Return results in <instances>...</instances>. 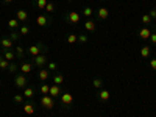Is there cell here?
Listing matches in <instances>:
<instances>
[{"label":"cell","instance_id":"10","mask_svg":"<svg viewBox=\"0 0 156 117\" xmlns=\"http://www.w3.org/2000/svg\"><path fill=\"white\" fill-rule=\"evenodd\" d=\"M0 44H2L3 50H11L13 49V41L10 38H2L0 39Z\"/></svg>","mask_w":156,"mask_h":117},{"label":"cell","instance_id":"5","mask_svg":"<svg viewBox=\"0 0 156 117\" xmlns=\"http://www.w3.org/2000/svg\"><path fill=\"white\" fill-rule=\"evenodd\" d=\"M36 24H38L39 27H49L52 24V19L47 17V16H44V14H41V16L36 17Z\"/></svg>","mask_w":156,"mask_h":117},{"label":"cell","instance_id":"39","mask_svg":"<svg viewBox=\"0 0 156 117\" xmlns=\"http://www.w3.org/2000/svg\"><path fill=\"white\" fill-rule=\"evenodd\" d=\"M150 67H151L153 70H156V58H153V59H150Z\"/></svg>","mask_w":156,"mask_h":117},{"label":"cell","instance_id":"20","mask_svg":"<svg viewBox=\"0 0 156 117\" xmlns=\"http://www.w3.org/2000/svg\"><path fill=\"white\" fill-rule=\"evenodd\" d=\"M150 52H151V49H150L148 46H144V47L141 49V56H142V58H148V56H150Z\"/></svg>","mask_w":156,"mask_h":117},{"label":"cell","instance_id":"24","mask_svg":"<svg viewBox=\"0 0 156 117\" xmlns=\"http://www.w3.org/2000/svg\"><path fill=\"white\" fill-rule=\"evenodd\" d=\"M33 95H34V89H33V87H25V89H24V97L31 98Z\"/></svg>","mask_w":156,"mask_h":117},{"label":"cell","instance_id":"4","mask_svg":"<svg viewBox=\"0 0 156 117\" xmlns=\"http://www.w3.org/2000/svg\"><path fill=\"white\" fill-rule=\"evenodd\" d=\"M80 19H81V16H80L77 11H69V13L66 14V21L70 22V24H78Z\"/></svg>","mask_w":156,"mask_h":117},{"label":"cell","instance_id":"40","mask_svg":"<svg viewBox=\"0 0 156 117\" xmlns=\"http://www.w3.org/2000/svg\"><path fill=\"white\" fill-rule=\"evenodd\" d=\"M148 39H150V42H151V44H156V33H151V36H150Z\"/></svg>","mask_w":156,"mask_h":117},{"label":"cell","instance_id":"17","mask_svg":"<svg viewBox=\"0 0 156 117\" xmlns=\"http://www.w3.org/2000/svg\"><path fill=\"white\" fill-rule=\"evenodd\" d=\"M38 77H39L41 81H47V78H49V70H47V69H41L39 74H38Z\"/></svg>","mask_w":156,"mask_h":117},{"label":"cell","instance_id":"34","mask_svg":"<svg viewBox=\"0 0 156 117\" xmlns=\"http://www.w3.org/2000/svg\"><path fill=\"white\" fill-rule=\"evenodd\" d=\"M49 91H50V86L49 84H42L41 86V94L42 95H49Z\"/></svg>","mask_w":156,"mask_h":117},{"label":"cell","instance_id":"19","mask_svg":"<svg viewBox=\"0 0 156 117\" xmlns=\"http://www.w3.org/2000/svg\"><path fill=\"white\" fill-rule=\"evenodd\" d=\"M64 83V77H62V74H56L53 77V84H58V86H61Z\"/></svg>","mask_w":156,"mask_h":117},{"label":"cell","instance_id":"12","mask_svg":"<svg viewBox=\"0 0 156 117\" xmlns=\"http://www.w3.org/2000/svg\"><path fill=\"white\" fill-rule=\"evenodd\" d=\"M59 94H61V87H59L58 84L50 86V91H49V95H50V97H53V98H55V97H58Z\"/></svg>","mask_w":156,"mask_h":117},{"label":"cell","instance_id":"37","mask_svg":"<svg viewBox=\"0 0 156 117\" xmlns=\"http://www.w3.org/2000/svg\"><path fill=\"white\" fill-rule=\"evenodd\" d=\"M148 16L151 17V21H156V8H153V10L148 13Z\"/></svg>","mask_w":156,"mask_h":117},{"label":"cell","instance_id":"6","mask_svg":"<svg viewBox=\"0 0 156 117\" xmlns=\"http://www.w3.org/2000/svg\"><path fill=\"white\" fill-rule=\"evenodd\" d=\"M72 102H73V95H72V94L64 92V94L61 95V105H62V108H66V106L72 105Z\"/></svg>","mask_w":156,"mask_h":117},{"label":"cell","instance_id":"29","mask_svg":"<svg viewBox=\"0 0 156 117\" xmlns=\"http://www.w3.org/2000/svg\"><path fill=\"white\" fill-rule=\"evenodd\" d=\"M77 41H78V34H73L72 33V34L67 36V44H75Z\"/></svg>","mask_w":156,"mask_h":117},{"label":"cell","instance_id":"18","mask_svg":"<svg viewBox=\"0 0 156 117\" xmlns=\"http://www.w3.org/2000/svg\"><path fill=\"white\" fill-rule=\"evenodd\" d=\"M21 72H22V74H30V72H31V64H30V62H22V66H21Z\"/></svg>","mask_w":156,"mask_h":117},{"label":"cell","instance_id":"31","mask_svg":"<svg viewBox=\"0 0 156 117\" xmlns=\"http://www.w3.org/2000/svg\"><path fill=\"white\" fill-rule=\"evenodd\" d=\"M44 10L47 11V13H50V14H52V13H55V3L49 2L47 5H45V8H44Z\"/></svg>","mask_w":156,"mask_h":117},{"label":"cell","instance_id":"26","mask_svg":"<svg viewBox=\"0 0 156 117\" xmlns=\"http://www.w3.org/2000/svg\"><path fill=\"white\" fill-rule=\"evenodd\" d=\"M17 69H19V66H17V62H16V61L10 62V66H8V72H11V74H14V72H17Z\"/></svg>","mask_w":156,"mask_h":117},{"label":"cell","instance_id":"1","mask_svg":"<svg viewBox=\"0 0 156 117\" xmlns=\"http://www.w3.org/2000/svg\"><path fill=\"white\" fill-rule=\"evenodd\" d=\"M14 84H16V87H19V89H25L27 84H28V78H27L25 74H17L16 78H14Z\"/></svg>","mask_w":156,"mask_h":117},{"label":"cell","instance_id":"9","mask_svg":"<svg viewBox=\"0 0 156 117\" xmlns=\"http://www.w3.org/2000/svg\"><path fill=\"white\" fill-rule=\"evenodd\" d=\"M16 19L19 21V22H27V21H28V13H27L25 10H17Z\"/></svg>","mask_w":156,"mask_h":117},{"label":"cell","instance_id":"11","mask_svg":"<svg viewBox=\"0 0 156 117\" xmlns=\"http://www.w3.org/2000/svg\"><path fill=\"white\" fill-rule=\"evenodd\" d=\"M137 34H139V38H141V39H148L150 36H151V30L145 27V28H141Z\"/></svg>","mask_w":156,"mask_h":117},{"label":"cell","instance_id":"14","mask_svg":"<svg viewBox=\"0 0 156 117\" xmlns=\"http://www.w3.org/2000/svg\"><path fill=\"white\" fill-rule=\"evenodd\" d=\"M22 109H24V112H25V114L31 115V114L34 112V103H25Z\"/></svg>","mask_w":156,"mask_h":117},{"label":"cell","instance_id":"28","mask_svg":"<svg viewBox=\"0 0 156 117\" xmlns=\"http://www.w3.org/2000/svg\"><path fill=\"white\" fill-rule=\"evenodd\" d=\"M92 14H94V10H92L91 6H86V8H83V16H84V17H91Z\"/></svg>","mask_w":156,"mask_h":117},{"label":"cell","instance_id":"32","mask_svg":"<svg viewBox=\"0 0 156 117\" xmlns=\"http://www.w3.org/2000/svg\"><path fill=\"white\" fill-rule=\"evenodd\" d=\"M151 22H153V21H151V17H150L148 14H144V16H142V24H144V25H150Z\"/></svg>","mask_w":156,"mask_h":117},{"label":"cell","instance_id":"3","mask_svg":"<svg viewBox=\"0 0 156 117\" xmlns=\"http://www.w3.org/2000/svg\"><path fill=\"white\" fill-rule=\"evenodd\" d=\"M41 50H47L45 49V46L44 44H36V46H31V47H28V50H27V53H28L30 56H38V55H41Z\"/></svg>","mask_w":156,"mask_h":117},{"label":"cell","instance_id":"23","mask_svg":"<svg viewBox=\"0 0 156 117\" xmlns=\"http://www.w3.org/2000/svg\"><path fill=\"white\" fill-rule=\"evenodd\" d=\"M8 38H10L13 42H14V41H19V39H21V33H17L16 30H11V33H10V36H8Z\"/></svg>","mask_w":156,"mask_h":117},{"label":"cell","instance_id":"15","mask_svg":"<svg viewBox=\"0 0 156 117\" xmlns=\"http://www.w3.org/2000/svg\"><path fill=\"white\" fill-rule=\"evenodd\" d=\"M109 97H111V95H109V91H106V89H102L100 94H98V98H100L102 102H108Z\"/></svg>","mask_w":156,"mask_h":117},{"label":"cell","instance_id":"2","mask_svg":"<svg viewBox=\"0 0 156 117\" xmlns=\"http://www.w3.org/2000/svg\"><path fill=\"white\" fill-rule=\"evenodd\" d=\"M41 106L44 108V109H53V108H55L53 97H50V95H42V97H41Z\"/></svg>","mask_w":156,"mask_h":117},{"label":"cell","instance_id":"33","mask_svg":"<svg viewBox=\"0 0 156 117\" xmlns=\"http://www.w3.org/2000/svg\"><path fill=\"white\" fill-rule=\"evenodd\" d=\"M92 84H94V87H95V89H100V87L103 86V81H102V78H95L94 81H92Z\"/></svg>","mask_w":156,"mask_h":117},{"label":"cell","instance_id":"36","mask_svg":"<svg viewBox=\"0 0 156 117\" xmlns=\"http://www.w3.org/2000/svg\"><path fill=\"white\" fill-rule=\"evenodd\" d=\"M78 41H80V42H83V44H84V42H88V36H86V34H78Z\"/></svg>","mask_w":156,"mask_h":117},{"label":"cell","instance_id":"25","mask_svg":"<svg viewBox=\"0 0 156 117\" xmlns=\"http://www.w3.org/2000/svg\"><path fill=\"white\" fill-rule=\"evenodd\" d=\"M25 55V50L22 47H16V59H22Z\"/></svg>","mask_w":156,"mask_h":117},{"label":"cell","instance_id":"21","mask_svg":"<svg viewBox=\"0 0 156 117\" xmlns=\"http://www.w3.org/2000/svg\"><path fill=\"white\" fill-rule=\"evenodd\" d=\"M8 66H10V61H6L2 55H0V69H2V70H8Z\"/></svg>","mask_w":156,"mask_h":117},{"label":"cell","instance_id":"41","mask_svg":"<svg viewBox=\"0 0 156 117\" xmlns=\"http://www.w3.org/2000/svg\"><path fill=\"white\" fill-rule=\"evenodd\" d=\"M3 2H5V3H11V2H13V0H3Z\"/></svg>","mask_w":156,"mask_h":117},{"label":"cell","instance_id":"27","mask_svg":"<svg viewBox=\"0 0 156 117\" xmlns=\"http://www.w3.org/2000/svg\"><path fill=\"white\" fill-rule=\"evenodd\" d=\"M47 3H49L47 0H34V6L41 8V10H44V8H45V5H47Z\"/></svg>","mask_w":156,"mask_h":117},{"label":"cell","instance_id":"35","mask_svg":"<svg viewBox=\"0 0 156 117\" xmlns=\"http://www.w3.org/2000/svg\"><path fill=\"white\" fill-rule=\"evenodd\" d=\"M30 33V27L28 25H22L21 27V34H28Z\"/></svg>","mask_w":156,"mask_h":117},{"label":"cell","instance_id":"7","mask_svg":"<svg viewBox=\"0 0 156 117\" xmlns=\"http://www.w3.org/2000/svg\"><path fill=\"white\" fill-rule=\"evenodd\" d=\"M33 64L38 66V67L45 66V64H47V56H45V55H38V56H34V58H33Z\"/></svg>","mask_w":156,"mask_h":117},{"label":"cell","instance_id":"22","mask_svg":"<svg viewBox=\"0 0 156 117\" xmlns=\"http://www.w3.org/2000/svg\"><path fill=\"white\" fill-rule=\"evenodd\" d=\"M19 21H17V19H10V21H8V27H10V30H16L17 28V27H19Z\"/></svg>","mask_w":156,"mask_h":117},{"label":"cell","instance_id":"8","mask_svg":"<svg viewBox=\"0 0 156 117\" xmlns=\"http://www.w3.org/2000/svg\"><path fill=\"white\" fill-rule=\"evenodd\" d=\"M97 16H98V19L106 21L108 17H109V10H108V8H105V6L98 8V10H97Z\"/></svg>","mask_w":156,"mask_h":117},{"label":"cell","instance_id":"13","mask_svg":"<svg viewBox=\"0 0 156 117\" xmlns=\"http://www.w3.org/2000/svg\"><path fill=\"white\" fill-rule=\"evenodd\" d=\"M3 58H5L6 61L13 62V61H16V53H14L13 50H5V52H3Z\"/></svg>","mask_w":156,"mask_h":117},{"label":"cell","instance_id":"16","mask_svg":"<svg viewBox=\"0 0 156 117\" xmlns=\"http://www.w3.org/2000/svg\"><path fill=\"white\" fill-rule=\"evenodd\" d=\"M84 28H86V31H94L95 30V22L92 19H88L84 22Z\"/></svg>","mask_w":156,"mask_h":117},{"label":"cell","instance_id":"38","mask_svg":"<svg viewBox=\"0 0 156 117\" xmlns=\"http://www.w3.org/2000/svg\"><path fill=\"white\" fill-rule=\"evenodd\" d=\"M56 67H58V66H56V62H53V61H52V62H49V70H56Z\"/></svg>","mask_w":156,"mask_h":117},{"label":"cell","instance_id":"30","mask_svg":"<svg viewBox=\"0 0 156 117\" xmlns=\"http://www.w3.org/2000/svg\"><path fill=\"white\" fill-rule=\"evenodd\" d=\"M13 102L17 105V103H22L24 102V94H16L14 97H13Z\"/></svg>","mask_w":156,"mask_h":117}]
</instances>
